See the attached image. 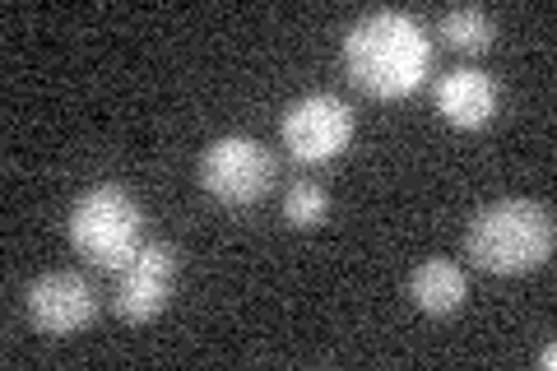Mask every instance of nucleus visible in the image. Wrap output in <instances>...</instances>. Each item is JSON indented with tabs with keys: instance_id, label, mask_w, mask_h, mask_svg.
Segmentation results:
<instances>
[{
	"instance_id": "f257e3e1",
	"label": "nucleus",
	"mask_w": 557,
	"mask_h": 371,
	"mask_svg": "<svg viewBox=\"0 0 557 371\" xmlns=\"http://www.w3.org/2000/svg\"><path fill=\"white\" fill-rule=\"evenodd\" d=\"M432 42L405 10H372L344 33V70L372 98H409L428 79Z\"/></svg>"
},
{
	"instance_id": "f8f14e48",
	"label": "nucleus",
	"mask_w": 557,
	"mask_h": 371,
	"mask_svg": "<svg viewBox=\"0 0 557 371\" xmlns=\"http://www.w3.org/2000/svg\"><path fill=\"white\" fill-rule=\"evenodd\" d=\"M553 362H557V344H553V339H548V344H544V348H539V367H544V371H548V367H553Z\"/></svg>"
},
{
	"instance_id": "1a4fd4ad",
	"label": "nucleus",
	"mask_w": 557,
	"mask_h": 371,
	"mask_svg": "<svg viewBox=\"0 0 557 371\" xmlns=\"http://www.w3.org/2000/svg\"><path fill=\"white\" fill-rule=\"evenodd\" d=\"M409 297H413V307L418 311H428V316H450V311H460L465 307V297H469V279L456 260H423L413 270L409 279Z\"/></svg>"
},
{
	"instance_id": "39448f33",
	"label": "nucleus",
	"mask_w": 557,
	"mask_h": 371,
	"mask_svg": "<svg viewBox=\"0 0 557 371\" xmlns=\"http://www.w3.org/2000/svg\"><path fill=\"white\" fill-rule=\"evenodd\" d=\"M278 139L298 163H330L354 139V108L339 94H302L278 121Z\"/></svg>"
},
{
	"instance_id": "7ed1b4c3",
	"label": "nucleus",
	"mask_w": 557,
	"mask_h": 371,
	"mask_svg": "<svg viewBox=\"0 0 557 371\" xmlns=\"http://www.w3.org/2000/svg\"><path fill=\"white\" fill-rule=\"evenodd\" d=\"M70 242L84 260L121 270L145 246V214L121 186H94L70 209Z\"/></svg>"
},
{
	"instance_id": "0eeeda50",
	"label": "nucleus",
	"mask_w": 557,
	"mask_h": 371,
	"mask_svg": "<svg viewBox=\"0 0 557 371\" xmlns=\"http://www.w3.org/2000/svg\"><path fill=\"white\" fill-rule=\"evenodd\" d=\"M24 311L33 330L42 334H75L98 316V293L84 274L75 270H47L28 284L24 293Z\"/></svg>"
},
{
	"instance_id": "423d86ee",
	"label": "nucleus",
	"mask_w": 557,
	"mask_h": 371,
	"mask_svg": "<svg viewBox=\"0 0 557 371\" xmlns=\"http://www.w3.org/2000/svg\"><path fill=\"white\" fill-rule=\"evenodd\" d=\"M177 246L172 242H145L131 264L116 270V316L126 325L159 321L172 288H177Z\"/></svg>"
},
{
	"instance_id": "9d476101",
	"label": "nucleus",
	"mask_w": 557,
	"mask_h": 371,
	"mask_svg": "<svg viewBox=\"0 0 557 371\" xmlns=\"http://www.w3.org/2000/svg\"><path fill=\"white\" fill-rule=\"evenodd\" d=\"M493 33H497L493 14L479 10V5H456L437 20V38L456 51H469V57H479V51L493 47Z\"/></svg>"
},
{
	"instance_id": "20e7f679",
	"label": "nucleus",
	"mask_w": 557,
	"mask_h": 371,
	"mask_svg": "<svg viewBox=\"0 0 557 371\" xmlns=\"http://www.w3.org/2000/svg\"><path fill=\"white\" fill-rule=\"evenodd\" d=\"M200 186L223 205H256L274 186V153L251 135H223L200 158Z\"/></svg>"
},
{
	"instance_id": "f03ea898",
	"label": "nucleus",
	"mask_w": 557,
	"mask_h": 371,
	"mask_svg": "<svg viewBox=\"0 0 557 371\" xmlns=\"http://www.w3.org/2000/svg\"><path fill=\"white\" fill-rule=\"evenodd\" d=\"M557 242L553 209L539 200H497L465 227V256L487 274H525L548 264Z\"/></svg>"
},
{
	"instance_id": "6e6552de",
	"label": "nucleus",
	"mask_w": 557,
	"mask_h": 371,
	"mask_svg": "<svg viewBox=\"0 0 557 371\" xmlns=\"http://www.w3.org/2000/svg\"><path fill=\"white\" fill-rule=\"evenodd\" d=\"M497 84L493 75H483V70L474 65H456V70H446V75L432 84V102H437V112L446 126H456V131H479L493 121L497 112Z\"/></svg>"
},
{
	"instance_id": "9b49d317",
	"label": "nucleus",
	"mask_w": 557,
	"mask_h": 371,
	"mask_svg": "<svg viewBox=\"0 0 557 371\" xmlns=\"http://www.w3.org/2000/svg\"><path fill=\"white\" fill-rule=\"evenodd\" d=\"M330 214V196L317 182H293L284 190V223L288 227H317Z\"/></svg>"
}]
</instances>
